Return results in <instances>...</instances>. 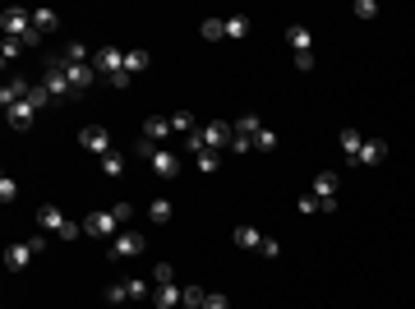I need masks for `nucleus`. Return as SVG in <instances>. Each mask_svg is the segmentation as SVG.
I'll use <instances>...</instances> for the list:
<instances>
[{
    "instance_id": "f257e3e1",
    "label": "nucleus",
    "mask_w": 415,
    "mask_h": 309,
    "mask_svg": "<svg viewBox=\"0 0 415 309\" xmlns=\"http://www.w3.org/2000/svg\"><path fill=\"white\" fill-rule=\"evenodd\" d=\"M314 199H319V213H337V194H341V185H337V171H319L314 175V189H309Z\"/></svg>"
},
{
    "instance_id": "f03ea898",
    "label": "nucleus",
    "mask_w": 415,
    "mask_h": 309,
    "mask_svg": "<svg viewBox=\"0 0 415 309\" xmlns=\"http://www.w3.org/2000/svg\"><path fill=\"white\" fill-rule=\"evenodd\" d=\"M42 249H46V235H32V240H19V245H10V249H5V268H10V273H19V268H28V263L37 259Z\"/></svg>"
},
{
    "instance_id": "7ed1b4c3",
    "label": "nucleus",
    "mask_w": 415,
    "mask_h": 309,
    "mask_svg": "<svg viewBox=\"0 0 415 309\" xmlns=\"http://www.w3.org/2000/svg\"><path fill=\"white\" fill-rule=\"evenodd\" d=\"M0 28H5V37L23 42V37L32 32V10H19V5H10V10L0 14Z\"/></svg>"
},
{
    "instance_id": "20e7f679",
    "label": "nucleus",
    "mask_w": 415,
    "mask_h": 309,
    "mask_svg": "<svg viewBox=\"0 0 415 309\" xmlns=\"http://www.w3.org/2000/svg\"><path fill=\"white\" fill-rule=\"evenodd\" d=\"M42 88L51 93V102H61V97L74 93V88H70V78H65V65H61V61H46V70H42Z\"/></svg>"
},
{
    "instance_id": "39448f33",
    "label": "nucleus",
    "mask_w": 415,
    "mask_h": 309,
    "mask_svg": "<svg viewBox=\"0 0 415 309\" xmlns=\"http://www.w3.org/2000/svg\"><path fill=\"white\" fill-rule=\"evenodd\" d=\"M92 70H97V74H107V78H120V74H125V51H120V47L92 51Z\"/></svg>"
},
{
    "instance_id": "423d86ee",
    "label": "nucleus",
    "mask_w": 415,
    "mask_h": 309,
    "mask_svg": "<svg viewBox=\"0 0 415 309\" xmlns=\"http://www.w3.org/2000/svg\"><path fill=\"white\" fill-rule=\"evenodd\" d=\"M143 245H148V240H143L138 231H120L116 240H111V259H116V263H120V259H138Z\"/></svg>"
},
{
    "instance_id": "0eeeda50",
    "label": "nucleus",
    "mask_w": 415,
    "mask_h": 309,
    "mask_svg": "<svg viewBox=\"0 0 415 309\" xmlns=\"http://www.w3.org/2000/svg\"><path fill=\"white\" fill-rule=\"evenodd\" d=\"M231 139H235V125H226V120H208V125H203V143H208L213 153L231 148Z\"/></svg>"
},
{
    "instance_id": "6e6552de",
    "label": "nucleus",
    "mask_w": 415,
    "mask_h": 309,
    "mask_svg": "<svg viewBox=\"0 0 415 309\" xmlns=\"http://www.w3.org/2000/svg\"><path fill=\"white\" fill-rule=\"evenodd\" d=\"M83 235H120V217L111 213H92V217H83Z\"/></svg>"
},
{
    "instance_id": "1a4fd4ad",
    "label": "nucleus",
    "mask_w": 415,
    "mask_h": 309,
    "mask_svg": "<svg viewBox=\"0 0 415 309\" xmlns=\"http://www.w3.org/2000/svg\"><path fill=\"white\" fill-rule=\"evenodd\" d=\"M65 222H70V217H65L56 203H42V208H37V226H42V235H61Z\"/></svg>"
},
{
    "instance_id": "9d476101",
    "label": "nucleus",
    "mask_w": 415,
    "mask_h": 309,
    "mask_svg": "<svg viewBox=\"0 0 415 309\" xmlns=\"http://www.w3.org/2000/svg\"><path fill=\"white\" fill-rule=\"evenodd\" d=\"M148 162H153V171L162 175V180H175V175H180V157L171 153V148H153Z\"/></svg>"
},
{
    "instance_id": "9b49d317",
    "label": "nucleus",
    "mask_w": 415,
    "mask_h": 309,
    "mask_svg": "<svg viewBox=\"0 0 415 309\" xmlns=\"http://www.w3.org/2000/svg\"><path fill=\"white\" fill-rule=\"evenodd\" d=\"M78 143H83L88 153H97V157L116 153V148H111V134H107V129H97V125H92V129H83V134H78Z\"/></svg>"
},
{
    "instance_id": "f8f14e48",
    "label": "nucleus",
    "mask_w": 415,
    "mask_h": 309,
    "mask_svg": "<svg viewBox=\"0 0 415 309\" xmlns=\"http://www.w3.org/2000/svg\"><path fill=\"white\" fill-rule=\"evenodd\" d=\"M61 65H65V61H61ZM65 78H70V88H74V93H83V88H92L97 70H92V65H65Z\"/></svg>"
},
{
    "instance_id": "ddd939ff",
    "label": "nucleus",
    "mask_w": 415,
    "mask_h": 309,
    "mask_svg": "<svg viewBox=\"0 0 415 309\" xmlns=\"http://www.w3.org/2000/svg\"><path fill=\"white\" fill-rule=\"evenodd\" d=\"M143 139L162 148V143L171 139V120H167V116H148V120H143Z\"/></svg>"
},
{
    "instance_id": "4468645a",
    "label": "nucleus",
    "mask_w": 415,
    "mask_h": 309,
    "mask_svg": "<svg viewBox=\"0 0 415 309\" xmlns=\"http://www.w3.org/2000/svg\"><path fill=\"white\" fill-rule=\"evenodd\" d=\"M360 148H365V134H360V129H341V157H346V162H360Z\"/></svg>"
},
{
    "instance_id": "2eb2a0df",
    "label": "nucleus",
    "mask_w": 415,
    "mask_h": 309,
    "mask_svg": "<svg viewBox=\"0 0 415 309\" xmlns=\"http://www.w3.org/2000/svg\"><path fill=\"white\" fill-rule=\"evenodd\" d=\"M383 157H387V143L383 139H365V148H360V162H355V167H379Z\"/></svg>"
},
{
    "instance_id": "dca6fc26",
    "label": "nucleus",
    "mask_w": 415,
    "mask_h": 309,
    "mask_svg": "<svg viewBox=\"0 0 415 309\" xmlns=\"http://www.w3.org/2000/svg\"><path fill=\"white\" fill-rule=\"evenodd\" d=\"M286 42H291V51L300 56V51H314V32H309L305 23H291V28H286Z\"/></svg>"
},
{
    "instance_id": "f3484780",
    "label": "nucleus",
    "mask_w": 415,
    "mask_h": 309,
    "mask_svg": "<svg viewBox=\"0 0 415 309\" xmlns=\"http://www.w3.org/2000/svg\"><path fill=\"white\" fill-rule=\"evenodd\" d=\"M231 245H240V249H259V245H263V231H259V226H235V231H231Z\"/></svg>"
},
{
    "instance_id": "a211bd4d",
    "label": "nucleus",
    "mask_w": 415,
    "mask_h": 309,
    "mask_svg": "<svg viewBox=\"0 0 415 309\" xmlns=\"http://www.w3.org/2000/svg\"><path fill=\"white\" fill-rule=\"evenodd\" d=\"M32 116H37V111H32L28 102H19V107H10V111H5V125H10V129H28V125H32Z\"/></svg>"
},
{
    "instance_id": "6ab92c4d",
    "label": "nucleus",
    "mask_w": 415,
    "mask_h": 309,
    "mask_svg": "<svg viewBox=\"0 0 415 309\" xmlns=\"http://www.w3.org/2000/svg\"><path fill=\"white\" fill-rule=\"evenodd\" d=\"M153 300H157V309H175L180 305V286L171 281V286H153Z\"/></svg>"
},
{
    "instance_id": "aec40b11",
    "label": "nucleus",
    "mask_w": 415,
    "mask_h": 309,
    "mask_svg": "<svg viewBox=\"0 0 415 309\" xmlns=\"http://www.w3.org/2000/svg\"><path fill=\"white\" fill-rule=\"evenodd\" d=\"M167 120H171V134H180V139L199 134V129H194V116H189V111H175V116H167Z\"/></svg>"
},
{
    "instance_id": "412c9836",
    "label": "nucleus",
    "mask_w": 415,
    "mask_h": 309,
    "mask_svg": "<svg viewBox=\"0 0 415 309\" xmlns=\"http://www.w3.org/2000/svg\"><path fill=\"white\" fill-rule=\"evenodd\" d=\"M56 23H61L56 10H32V28L42 32V37H46V32H56Z\"/></svg>"
},
{
    "instance_id": "4be33fe9",
    "label": "nucleus",
    "mask_w": 415,
    "mask_h": 309,
    "mask_svg": "<svg viewBox=\"0 0 415 309\" xmlns=\"http://www.w3.org/2000/svg\"><path fill=\"white\" fill-rule=\"evenodd\" d=\"M148 217H153L157 226H167L171 217H175V208H171V199H153V203H148Z\"/></svg>"
},
{
    "instance_id": "5701e85b",
    "label": "nucleus",
    "mask_w": 415,
    "mask_h": 309,
    "mask_svg": "<svg viewBox=\"0 0 415 309\" xmlns=\"http://www.w3.org/2000/svg\"><path fill=\"white\" fill-rule=\"evenodd\" d=\"M231 125H235V134H245V139H254V134H259V129H263V120H259V116H254V111H245L240 120H231Z\"/></svg>"
},
{
    "instance_id": "b1692460",
    "label": "nucleus",
    "mask_w": 415,
    "mask_h": 309,
    "mask_svg": "<svg viewBox=\"0 0 415 309\" xmlns=\"http://www.w3.org/2000/svg\"><path fill=\"white\" fill-rule=\"evenodd\" d=\"M249 28H254V23H249L245 14H231V19H226V37H231V42H240V37H249Z\"/></svg>"
},
{
    "instance_id": "393cba45",
    "label": "nucleus",
    "mask_w": 415,
    "mask_h": 309,
    "mask_svg": "<svg viewBox=\"0 0 415 309\" xmlns=\"http://www.w3.org/2000/svg\"><path fill=\"white\" fill-rule=\"evenodd\" d=\"M88 56H92V51L83 47V42H70V47L61 51V61H65V65H88Z\"/></svg>"
},
{
    "instance_id": "a878e982",
    "label": "nucleus",
    "mask_w": 415,
    "mask_h": 309,
    "mask_svg": "<svg viewBox=\"0 0 415 309\" xmlns=\"http://www.w3.org/2000/svg\"><path fill=\"white\" fill-rule=\"evenodd\" d=\"M148 70V51H125V74L134 78V74H143Z\"/></svg>"
},
{
    "instance_id": "bb28decb",
    "label": "nucleus",
    "mask_w": 415,
    "mask_h": 309,
    "mask_svg": "<svg viewBox=\"0 0 415 309\" xmlns=\"http://www.w3.org/2000/svg\"><path fill=\"white\" fill-rule=\"evenodd\" d=\"M125 291H129V300H148V295H153V277H134V281H125Z\"/></svg>"
},
{
    "instance_id": "cd10ccee",
    "label": "nucleus",
    "mask_w": 415,
    "mask_h": 309,
    "mask_svg": "<svg viewBox=\"0 0 415 309\" xmlns=\"http://www.w3.org/2000/svg\"><path fill=\"white\" fill-rule=\"evenodd\" d=\"M203 300H208V291H203V286H180V305L203 309Z\"/></svg>"
},
{
    "instance_id": "c85d7f7f",
    "label": "nucleus",
    "mask_w": 415,
    "mask_h": 309,
    "mask_svg": "<svg viewBox=\"0 0 415 309\" xmlns=\"http://www.w3.org/2000/svg\"><path fill=\"white\" fill-rule=\"evenodd\" d=\"M23 42H14V37H5V47H0V65H5V70H10V61H19V56H23Z\"/></svg>"
},
{
    "instance_id": "c756f323",
    "label": "nucleus",
    "mask_w": 415,
    "mask_h": 309,
    "mask_svg": "<svg viewBox=\"0 0 415 309\" xmlns=\"http://www.w3.org/2000/svg\"><path fill=\"white\" fill-rule=\"evenodd\" d=\"M148 277H153V286H171L175 281V268L171 263H157V268H148Z\"/></svg>"
},
{
    "instance_id": "7c9ffc66",
    "label": "nucleus",
    "mask_w": 415,
    "mask_h": 309,
    "mask_svg": "<svg viewBox=\"0 0 415 309\" xmlns=\"http://www.w3.org/2000/svg\"><path fill=\"white\" fill-rule=\"evenodd\" d=\"M277 143H281V139H277V134L268 129V125H263L259 134H254V148H259V153H277Z\"/></svg>"
},
{
    "instance_id": "2f4dec72",
    "label": "nucleus",
    "mask_w": 415,
    "mask_h": 309,
    "mask_svg": "<svg viewBox=\"0 0 415 309\" xmlns=\"http://www.w3.org/2000/svg\"><path fill=\"white\" fill-rule=\"evenodd\" d=\"M194 167H199V171H203V175H213V171H217V167H222V157H217V153H213V148H203V153H199V157H194Z\"/></svg>"
},
{
    "instance_id": "473e14b6",
    "label": "nucleus",
    "mask_w": 415,
    "mask_h": 309,
    "mask_svg": "<svg viewBox=\"0 0 415 309\" xmlns=\"http://www.w3.org/2000/svg\"><path fill=\"white\" fill-rule=\"evenodd\" d=\"M226 37V19H208L203 23V42H222Z\"/></svg>"
},
{
    "instance_id": "72a5a7b5",
    "label": "nucleus",
    "mask_w": 415,
    "mask_h": 309,
    "mask_svg": "<svg viewBox=\"0 0 415 309\" xmlns=\"http://www.w3.org/2000/svg\"><path fill=\"white\" fill-rule=\"evenodd\" d=\"M120 171H125V157L120 153H107V157H102V175H111V180H116Z\"/></svg>"
},
{
    "instance_id": "f704fd0d",
    "label": "nucleus",
    "mask_w": 415,
    "mask_h": 309,
    "mask_svg": "<svg viewBox=\"0 0 415 309\" xmlns=\"http://www.w3.org/2000/svg\"><path fill=\"white\" fill-rule=\"evenodd\" d=\"M351 14H355V19H374V14H379V5H374V0H355Z\"/></svg>"
},
{
    "instance_id": "c9c22d12",
    "label": "nucleus",
    "mask_w": 415,
    "mask_h": 309,
    "mask_svg": "<svg viewBox=\"0 0 415 309\" xmlns=\"http://www.w3.org/2000/svg\"><path fill=\"white\" fill-rule=\"evenodd\" d=\"M0 199H5V203H14V199H19V185L10 180V175H0Z\"/></svg>"
},
{
    "instance_id": "e433bc0d",
    "label": "nucleus",
    "mask_w": 415,
    "mask_h": 309,
    "mask_svg": "<svg viewBox=\"0 0 415 309\" xmlns=\"http://www.w3.org/2000/svg\"><path fill=\"white\" fill-rule=\"evenodd\" d=\"M254 254H263V259H281V245H277V240H268V235H263V245L254 249Z\"/></svg>"
},
{
    "instance_id": "4c0bfd02",
    "label": "nucleus",
    "mask_w": 415,
    "mask_h": 309,
    "mask_svg": "<svg viewBox=\"0 0 415 309\" xmlns=\"http://www.w3.org/2000/svg\"><path fill=\"white\" fill-rule=\"evenodd\" d=\"M295 208H300V217H309V213H319V199H314V194H300Z\"/></svg>"
},
{
    "instance_id": "58836bf2",
    "label": "nucleus",
    "mask_w": 415,
    "mask_h": 309,
    "mask_svg": "<svg viewBox=\"0 0 415 309\" xmlns=\"http://www.w3.org/2000/svg\"><path fill=\"white\" fill-rule=\"evenodd\" d=\"M107 300H111V305H125V300H129V291H125V281H116V286H107Z\"/></svg>"
},
{
    "instance_id": "ea45409f",
    "label": "nucleus",
    "mask_w": 415,
    "mask_h": 309,
    "mask_svg": "<svg viewBox=\"0 0 415 309\" xmlns=\"http://www.w3.org/2000/svg\"><path fill=\"white\" fill-rule=\"evenodd\" d=\"M46 102H51V93H46V88H32V93H28V107L32 111H42Z\"/></svg>"
},
{
    "instance_id": "a19ab883",
    "label": "nucleus",
    "mask_w": 415,
    "mask_h": 309,
    "mask_svg": "<svg viewBox=\"0 0 415 309\" xmlns=\"http://www.w3.org/2000/svg\"><path fill=\"white\" fill-rule=\"evenodd\" d=\"M231 153H240V157H245V153H254V139H245V134H235V139H231Z\"/></svg>"
},
{
    "instance_id": "79ce46f5",
    "label": "nucleus",
    "mask_w": 415,
    "mask_h": 309,
    "mask_svg": "<svg viewBox=\"0 0 415 309\" xmlns=\"http://www.w3.org/2000/svg\"><path fill=\"white\" fill-rule=\"evenodd\" d=\"M203 148H208V143H203V129H199V134H189V139H184V153H194V157H199Z\"/></svg>"
},
{
    "instance_id": "37998d69",
    "label": "nucleus",
    "mask_w": 415,
    "mask_h": 309,
    "mask_svg": "<svg viewBox=\"0 0 415 309\" xmlns=\"http://www.w3.org/2000/svg\"><path fill=\"white\" fill-rule=\"evenodd\" d=\"M295 70L309 74V70H314V51H300V56H295Z\"/></svg>"
},
{
    "instance_id": "c03bdc74",
    "label": "nucleus",
    "mask_w": 415,
    "mask_h": 309,
    "mask_svg": "<svg viewBox=\"0 0 415 309\" xmlns=\"http://www.w3.org/2000/svg\"><path fill=\"white\" fill-rule=\"evenodd\" d=\"M83 235V222H65V231H61V240H78Z\"/></svg>"
},
{
    "instance_id": "a18cd8bd",
    "label": "nucleus",
    "mask_w": 415,
    "mask_h": 309,
    "mask_svg": "<svg viewBox=\"0 0 415 309\" xmlns=\"http://www.w3.org/2000/svg\"><path fill=\"white\" fill-rule=\"evenodd\" d=\"M111 213L120 217V222H129V217H134V208H129V203H125V199H120V203H111Z\"/></svg>"
},
{
    "instance_id": "49530a36",
    "label": "nucleus",
    "mask_w": 415,
    "mask_h": 309,
    "mask_svg": "<svg viewBox=\"0 0 415 309\" xmlns=\"http://www.w3.org/2000/svg\"><path fill=\"white\" fill-rule=\"evenodd\" d=\"M203 309H231V305H226V295H208V300H203Z\"/></svg>"
},
{
    "instance_id": "de8ad7c7",
    "label": "nucleus",
    "mask_w": 415,
    "mask_h": 309,
    "mask_svg": "<svg viewBox=\"0 0 415 309\" xmlns=\"http://www.w3.org/2000/svg\"><path fill=\"white\" fill-rule=\"evenodd\" d=\"M180 309H189V305H180Z\"/></svg>"
}]
</instances>
